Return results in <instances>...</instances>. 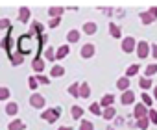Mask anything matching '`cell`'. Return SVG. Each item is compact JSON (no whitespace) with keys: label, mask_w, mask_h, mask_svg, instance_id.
<instances>
[{"label":"cell","mask_w":157,"mask_h":130,"mask_svg":"<svg viewBox=\"0 0 157 130\" xmlns=\"http://www.w3.org/2000/svg\"><path fill=\"white\" fill-rule=\"evenodd\" d=\"M148 54H150V45L146 41H139L137 43V56L140 59H144V58H148Z\"/></svg>","instance_id":"1"},{"label":"cell","mask_w":157,"mask_h":130,"mask_svg":"<svg viewBox=\"0 0 157 130\" xmlns=\"http://www.w3.org/2000/svg\"><path fill=\"white\" fill-rule=\"evenodd\" d=\"M59 115H61V110H59V108H54V110H46V112H43L41 117H43L44 121H48V123H54Z\"/></svg>","instance_id":"2"},{"label":"cell","mask_w":157,"mask_h":130,"mask_svg":"<svg viewBox=\"0 0 157 130\" xmlns=\"http://www.w3.org/2000/svg\"><path fill=\"white\" fill-rule=\"evenodd\" d=\"M32 39H30V35H26V37H22L21 41H19V50H21V54H30L32 52V45H28Z\"/></svg>","instance_id":"3"},{"label":"cell","mask_w":157,"mask_h":130,"mask_svg":"<svg viewBox=\"0 0 157 130\" xmlns=\"http://www.w3.org/2000/svg\"><path fill=\"white\" fill-rule=\"evenodd\" d=\"M135 45H137V43H135L133 37H124V39H122V50H124L126 54L133 52V50H135Z\"/></svg>","instance_id":"4"},{"label":"cell","mask_w":157,"mask_h":130,"mask_svg":"<svg viewBox=\"0 0 157 130\" xmlns=\"http://www.w3.org/2000/svg\"><path fill=\"white\" fill-rule=\"evenodd\" d=\"M30 104L35 106V108H43V106H44V97L39 95V93H35V95L30 97Z\"/></svg>","instance_id":"5"},{"label":"cell","mask_w":157,"mask_h":130,"mask_svg":"<svg viewBox=\"0 0 157 130\" xmlns=\"http://www.w3.org/2000/svg\"><path fill=\"white\" fill-rule=\"evenodd\" d=\"M133 115L142 119V117H148V108L144 104H135V110H133Z\"/></svg>","instance_id":"6"},{"label":"cell","mask_w":157,"mask_h":130,"mask_svg":"<svg viewBox=\"0 0 157 130\" xmlns=\"http://www.w3.org/2000/svg\"><path fill=\"white\" fill-rule=\"evenodd\" d=\"M93 56H94V45H91V43L83 45V48H82V58L89 59V58H93Z\"/></svg>","instance_id":"7"},{"label":"cell","mask_w":157,"mask_h":130,"mask_svg":"<svg viewBox=\"0 0 157 130\" xmlns=\"http://www.w3.org/2000/svg\"><path fill=\"white\" fill-rule=\"evenodd\" d=\"M133 100H135V91L128 89V91H124V93H122V99H120V102H122V104H126V106H128V104H131Z\"/></svg>","instance_id":"8"},{"label":"cell","mask_w":157,"mask_h":130,"mask_svg":"<svg viewBox=\"0 0 157 130\" xmlns=\"http://www.w3.org/2000/svg\"><path fill=\"white\" fill-rule=\"evenodd\" d=\"M32 67H33L35 73H41V71L44 69V59H43V58H35L33 63H32Z\"/></svg>","instance_id":"9"},{"label":"cell","mask_w":157,"mask_h":130,"mask_svg":"<svg viewBox=\"0 0 157 130\" xmlns=\"http://www.w3.org/2000/svg\"><path fill=\"white\" fill-rule=\"evenodd\" d=\"M6 113H8V115H17V113H19V104H17V102H8Z\"/></svg>","instance_id":"10"},{"label":"cell","mask_w":157,"mask_h":130,"mask_svg":"<svg viewBox=\"0 0 157 130\" xmlns=\"http://www.w3.org/2000/svg\"><path fill=\"white\" fill-rule=\"evenodd\" d=\"M67 41L68 43H78V41H80V32H78V30H70L67 34Z\"/></svg>","instance_id":"11"},{"label":"cell","mask_w":157,"mask_h":130,"mask_svg":"<svg viewBox=\"0 0 157 130\" xmlns=\"http://www.w3.org/2000/svg\"><path fill=\"white\" fill-rule=\"evenodd\" d=\"M67 54H68V45H63L56 50V59H63Z\"/></svg>","instance_id":"12"},{"label":"cell","mask_w":157,"mask_h":130,"mask_svg":"<svg viewBox=\"0 0 157 130\" xmlns=\"http://www.w3.org/2000/svg\"><path fill=\"white\" fill-rule=\"evenodd\" d=\"M117 87H118V89H122V91H128V87H129V78H126V76L118 78V82H117Z\"/></svg>","instance_id":"13"},{"label":"cell","mask_w":157,"mask_h":130,"mask_svg":"<svg viewBox=\"0 0 157 130\" xmlns=\"http://www.w3.org/2000/svg\"><path fill=\"white\" fill-rule=\"evenodd\" d=\"M19 19H21L22 22H28V21H30V10H28V8H21V10H19Z\"/></svg>","instance_id":"14"},{"label":"cell","mask_w":157,"mask_h":130,"mask_svg":"<svg viewBox=\"0 0 157 130\" xmlns=\"http://www.w3.org/2000/svg\"><path fill=\"white\" fill-rule=\"evenodd\" d=\"M109 34H111L113 37L120 39V35H122V30H120V28H118L117 24H113V22H111V24H109Z\"/></svg>","instance_id":"15"},{"label":"cell","mask_w":157,"mask_h":130,"mask_svg":"<svg viewBox=\"0 0 157 130\" xmlns=\"http://www.w3.org/2000/svg\"><path fill=\"white\" fill-rule=\"evenodd\" d=\"M113 102H115V97H113V95H104L102 100H100V104H102L104 108H109Z\"/></svg>","instance_id":"16"},{"label":"cell","mask_w":157,"mask_h":130,"mask_svg":"<svg viewBox=\"0 0 157 130\" xmlns=\"http://www.w3.org/2000/svg\"><path fill=\"white\" fill-rule=\"evenodd\" d=\"M140 21H142V24H151L155 19H153L148 11H142V13H140Z\"/></svg>","instance_id":"17"},{"label":"cell","mask_w":157,"mask_h":130,"mask_svg":"<svg viewBox=\"0 0 157 130\" xmlns=\"http://www.w3.org/2000/svg\"><path fill=\"white\" fill-rule=\"evenodd\" d=\"M89 95H91V87H89V84H82V86H80V97L87 99Z\"/></svg>","instance_id":"18"},{"label":"cell","mask_w":157,"mask_h":130,"mask_svg":"<svg viewBox=\"0 0 157 130\" xmlns=\"http://www.w3.org/2000/svg\"><path fill=\"white\" fill-rule=\"evenodd\" d=\"M8 128H10V130H24V123L17 119V121H11Z\"/></svg>","instance_id":"19"},{"label":"cell","mask_w":157,"mask_h":130,"mask_svg":"<svg viewBox=\"0 0 157 130\" xmlns=\"http://www.w3.org/2000/svg\"><path fill=\"white\" fill-rule=\"evenodd\" d=\"M50 73H52V76H54V78H59V76H63V75H65V69L61 67V65H56V67H54Z\"/></svg>","instance_id":"20"},{"label":"cell","mask_w":157,"mask_h":130,"mask_svg":"<svg viewBox=\"0 0 157 130\" xmlns=\"http://www.w3.org/2000/svg\"><path fill=\"white\" fill-rule=\"evenodd\" d=\"M70 113H72L74 119H80V117L83 115V110H82L80 106H72V108H70Z\"/></svg>","instance_id":"21"},{"label":"cell","mask_w":157,"mask_h":130,"mask_svg":"<svg viewBox=\"0 0 157 130\" xmlns=\"http://www.w3.org/2000/svg\"><path fill=\"white\" fill-rule=\"evenodd\" d=\"M83 32L85 34H96V24L94 22H85V26H83Z\"/></svg>","instance_id":"22"},{"label":"cell","mask_w":157,"mask_h":130,"mask_svg":"<svg viewBox=\"0 0 157 130\" xmlns=\"http://www.w3.org/2000/svg\"><path fill=\"white\" fill-rule=\"evenodd\" d=\"M139 86H140L142 89H150V87H153L151 78H140V80H139Z\"/></svg>","instance_id":"23"},{"label":"cell","mask_w":157,"mask_h":130,"mask_svg":"<svg viewBox=\"0 0 157 130\" xmlns=\"http://www.w3.org/2000/svg\"><path fill=\"white\" fill-rule=\"evenodd\" d=\"M157 73V63H151V65H148V67H146V78H151V75H155Z\"/></svg>","instance_id":"24"},{"label":"cell","mask_w":157,"mask_h":130,"mask_svg":"<svg viewBox=\"0 0 157 130\" xmlns=\"http://www.w3.org/2000/svg\"><path fill=\"white\" fill-rule=\"evenodd\" d=\"M139 65H131V67H128V71H126V78H131V76H135L137 73H139Z\"/></svg>","instance_id":"25"},{"label":"cell","mask_w":157,"mask_h":130,"mask_svg":"<svg viewBox=\"0 0 157 130\" xmlns=\"http://www.w3.org/2000/svg\"><path fill=\"white\" fill-rule=\"evenodd\" d=\"M61 13H63V8H50V10H48V15L54 17V19L61 17Z\"/></svg>","instance_id":"26"},{"label":"cell","mask_w":157,"mask_h":130,"mask_svg":"<svg viewBox=\"0 0 157 130\" xmlns=\"http://www.w3.org/2000/svg\"><path fill=\"white\" fill-rule=\"evenodd\" d=\"M102 115H104V119H107V121H109V119H113V117H115V108H113V106H109V108H105Z\"/></svg>","instance_id":"27"},{"label":"cell","mask_w":157,"mask_h":130,"mask_svg":"<svg viewBox=\"0 0 157 130\" xmlns=\"http://www.w3.org/2000/svg\"><path fill=\"white\" fill-rule=\"evenodd\" d=\"M44 59H48V61H54L56 59V50L50 47V48H46V52H44Z\"/></svg>","instance_id":"28"},{"label":"cell","mask_w":157,"mask_h":130,"mask_svg":"<svg viewBox=\"0 0 157 130\" xmlns=\"http://www.w3.org/2000/svg\"><path fill=\"white\" fill-rule=\"evenodd\" d=\"M68 93H70L72 97H80V86H78V84H72V86L68 87Z\"/></svg>","instance_id":"29"},{"label":"cell","mask_w":157,"mask_h":130,"mask_svg":"<svg viewBox=\"0 0 157 130\" xmlns=\"http://www.w3.org/2000/svg\"><path fill=\"white\" fill-rule=\"evenodd\" d=\"M142 104H144L146 108H150V106L153 104V100H151V97H150L148 93H142Z\"/></svg>","instance_id":"30"},{"label":"cell","mask_w":157,"mask_h":130,"mask_svg":"<svg viewBox=\"0 0 157 130\" xmlns=\"http://www.w3.org/2000/svg\"><path fill=\"white\" fill-rule=\"evenodd\" d=\"M80 130H94V124H93L91 121H82Z\"/></svg>","instance_id":"31"},{"label":"cell","mask_w":157,"mask_h":130,"mask_svg":"<svg viewBox=\"0 0 157 130\" xmlns=\"http://www.w3.org/2000/svg\"><path fill=\"white\" fill-rule=\"evenodd\" d=\"M6 99H10V89L0 86V100H6Z\"/></svg>","instance_id":"32"},{"label":"cell","mask_w":157,"mask_h":130,"mask_svg":"<svg viewBox=\"0 0 157 130\" xmlns=\"http://www.w3.org/2000/svg\"><path fill=\"white\" fill-rule=\"evenodd\" d=\"M148 121H151L153 124H157V112L155 110H150L148 112Z\"/></svg>","instance_id":"33"},{"label":"cell","mask_w":157,"mask_h":130,"mask_svg":"<svg viewBox=\"0 0 157 130\" xmlns=\"http://www.w3.org/2000/svg\"><path fill=\"white\" fill-rule=\"evenodd\" d=\"M91 113H94V115H102V112H100V104L93 102V104H91Z\"/></svg>","instance_id":"34"},{"label":"cell","mask_w":157,"mask_h":130,"mask_svg":"<svg viewBox=\"0 0 157 130\" xmlns=\"http://www.w3.org/2000/svg\"><path fill=\"white\" fill-rule=\"evenodd\" d=\"M148 123H150V121H148V117H142V119H139V123H137V124H139V128L146 130V128H148Z\"/></svg>","instance_id":"35"},{"label":"cell","mask_w":157,"mask_h":130,"mask_svg":"<svg viewBox=\"0 0 157 130\" xmlns=\"http://www.w3.org/2000/svg\"><path fill=\"white\" fill-rule=\"evenodd\" d=\"M11 63H13V65H21V63H22V54L13 56V58H11Z\"/></svg>","instance_id":"36"},{"label":"cell","mask_w":157,"mask_h":130,"mask_svg":"<svg viewBox=\"0 0 157 130\" xmlns=\"http://www.w3.org/2000/svg\"><path fill=\"white\" fill-rule=\"evenodd\" d=\"M35 80H37V84H50V78L48 76H43V75H39Z\"/></svg>","instance_id":"37"},{"label":"cell","mask_w":157,"mask_h":130,"mask_svg":"<svg viewBox=\"0 0 157 130\" xmlns=\"http://www.w3.org/2000/svg\"><path fill=\"white\" fill-rule=\"evenodd\" d=\"M61 24V17H57V19H52L50 21V28H56V26H59Z\"/></svg>","instance_id":"38"},{"label":"cell","mask_w":157,"mask_h":130,"mask_svg":"<svg viewBox=\"0 0 157 130\" xmlns=\"http://www.w3.org/2000/svg\"><path fill=\"white\" fill-rule=\"evenodd\" d=\"M28 84H30V87H32V89H37V80H35L33 76H30V80H28Z\"/></svg>","instance_id":"39"},{"label":"cell","mask_w":157,"mask_h":130,"mask_svg":"<svg viewBox=\"0 0 157 130\" xmlns=\"http://www.w3.org/2000/svg\"><path fill=\"white\" fill-rule=\"evenodd\" d=\"M2 28H10V21L8 19H0V30Z\"/></svg>","instance_id":"40"},{"label":"cell","mask_w":157,"mask_h":130,"mask_svg":"<svg viewBox=\"0 0 157 130\" xmlns=\"http://www.w3.org/2000/svg\"><path fill=\"white\" fill-rule=\"evenodd\" d=\"M148 13H150V15H151L153 19H157V8H155V6H153V8H151V10H150Z\"/></svg>","instance_id":"41"},{"label":"cell","mask_w":157,"mask_h":130,"mask_svg":"<svg viewBox=\"0 0 157 130\" xmlns=\"http://www.w3.org/2000/svg\"><path fill=\"white\" fill-rule=\"evenodd\" d=\"M33 28H35V32H43V26L39 22H33Z\"/></svg>","instance_id":"42"},{"label":"cell","mask_w":157,"mask_h":130,"mask_svg":"<svg viewBox=\"0 0 157 130\" xmlns=\"http://www.w3.org/2000/svg\"><path fill=\"white\" fill-rule=\"evenodd\" d=\"M151 52H153V58H157V45H151Z\"/></svg>","instance_id":"43"},{"label":"cell","mask_w":157,"mask_h":130,"mask_svg":"<svg viewBox=\"0 0 157 130\" xmlns=\"http://www.w3.org/2000/svg\"><path fill=\"white\" fill-rule=\"evenodd\" d=\"M153 99L157 100V86H153Z\"/></svg>","instance_id":"44"},{"label":"cell","mask_w":157,"mask_h":130,"mask_svg":"<svg viewBox=\"0 0 157 130\" xmlns=\"http://www.w3.org/2000/svg\"><path fill=\"white\" fill-rule=\"evenodd\" d=\"M59 130H72V128H70V126H61Z\"/></svg>","instance_id":"45"}]
</instances>
